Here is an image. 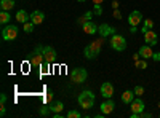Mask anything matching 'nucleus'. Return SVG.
I'll return each mask as SVG.
<instances>
[{"label":"nucleus","instance_id":"obj_1","mask_svg":"<svg viewBox=\"0 0 160 118\" xmlns=\"http://www.w3.org/2000/svg\"><path fill=\"white\" fill-rule=\"evenodd\" d=\"M101 46H102V40H95V42H91L90 45H87L85 50H83L85 58L87 59H96L99 56Z\"/></svg>","mask_w":160,"mask_h":118},{"label":"nucleus","instance_id":"obj_2","mask_svg":"<svg viewBox=\"0 0 160 118\" xmlns=\"http://www.w3.org/2000/svg\"><path fill=\"white\" fill-rule=\"evenodd\" d=\"M45 62V58H43V46H35V50L31 53L29 56V64L32 65V67H40Z\"/></svg>","mask_w":160,"mask_h":118},{"label":"nucleus","instance_id":"obj_3","mask_svg":"<svg viewBox=\"0 0 160 118\" xmlns=\"http://www.w3.org/2000/svg\"><path fill=\"white\" fill-rule=\"evenodd\" d=\"M77 101H78L80 107H83L85 110H88V109L93 107V104H95V94H93L91 91H83L82 94H78Z\"/></svg>","mask_w":160,"mask_h":118},{"label":"nucleus","instance_id":"obj_4","mask_svg":"<svg viewBox=\"0 0 160 118\" xmlns=\"http://www.w3.org/2000/svg\"><path fill=\"white\" fill-rule=\"evenodd\" d=\"M111 48L114 50V51H125V48H127V40H125V37L123 35H120V34H114V35H111Z\"/></svg>","mask_w":160,"mask_h":118},{"label":"nucleus","instance_id":"obj_5","mask_svg":"<svg viewBox=\"0 0 160 118\" xmlns=\"http://www.w3.org/2000/svg\"><path fill=\"white\" fill-rule=\"evenodd\" d=\"M18 32H19V29L16 27L15 24H7L5 27L2 29V38L5 42H11V40H15V38L18 37Z\"/></svg>","mask_w":160,"mask_h":118},{"label":"nucleus","instance_id":"obj_6","mask_svg":"<svg viewBox=\"0 0 160 118\" xmlns=\"http://www.w3.org/2000/svg\"><path fill=\"white\" fill-rule=\"evenodd\" d=\"M87 77H88V72L83 67H77L71 73V78H72L74 83H83V82H87Z\"/></svg>","mask_w":160,"mask_h":118},{"label":"nucleus","instance_id":"obj_7","mask_svg":"<svg viewBox=\"0 0 160 118\" xmlns=\"http://www.w3.org/2000/svg\"><path fill=\"white\" fill-rule=\"evenodd\" d=\"M114 109H115V104H114L112 97L106 99V101L101 104V106H99V110H101V113H104V115H109V113H112V112H114Z\"/></svg>","mask_w":160,"mask_h":118},{"label":"nucleus","instance_id":"obj_8","mask_svg":"<svg viewBox=\"0 0 160 118\" xmlns=\"http://www.w3.org/2000/svg\"><path fill=\"white\" fill-rule=\"evenodd\" d=\"M101 96L106 97V99H109V97L114 96V86H112V83L104 82V83L101 85Z\"/></svg>","mask_w":160,"mask_h":118},{"label":"nucleus","instance_id":"obj_9","mask_svg":"<svg viewBox=\"0 0 160 118\" xmlns=\"http://www.w3.org/2000/svg\"><path fill=\"white\" fill-rule=\"evenodd\" d=\"M43 58L47 62H55L56 61V51L53 46H43Z\"/></svg>","mask_w":160,"mask_h":118},{"label":"nucleus","instance_id":"obj_10","mask_svg":"<svg viewBox=\"0 0 160 118\" xmlns=\"http://www.w3.org/2000/svg\"><path fill=\"white\" fill-rule=\"evenodd\" d=\"M141 21H142V15H141L138 10L131 11L130 15H128V24H130V26H138Z\"/></svg>","mask_w":160,"mask_h":118},{"label":"nucleus","instance_id":"obj_11","mask_svg":"<svg viewBox=\"0 0 160 118\" xmlns=\"http://www.w3.org/2000/svg\"><path fill=\"white\" fill-rule=\"evenodd\" d=\"M98 32H99V35L104 38V37H109V35H114L115 34V29L114 27H111V26L109 24H101L99 26V27H98Z\"/></svg>","mask_w":160,"mask_h":118},{"label":"nucleus","instance_id":"obj_12","mask_svg":"<svg viewBox=\"0 0 160 118\" xmlns=\"http://www.w3.org/2000/svg\"><path fill=\"white\" fill-rule=\"evenodd\" d=\"M144 109H146V106H144V102H142V99H141V97L133 99V102H131V112H135V113H141V112H144Z\"/></svg>","mask_w":160,"mask_h":118},{"label":"nucleus","instance_id":"obj_13","mask_svg":"<svg viewBox=\"0 0 160 118\" xmlns=\"http://www.w3.org/2000/svg\"><path fill=\"white\" fill-rule=\"evenodd\" d=\"M144 42L148 45H151V46H155L157 45V34L152 29L148 31V32H144Z\"/></svg>","mask_w":160,"mask_h":118},{"label":"nucleus","instance_id":"obj_14","mask_svg":"<svg viewBox=\"0 0 160 118\" xmlns=\"http://www.w3.org/2000/svg\"><path fill=\"white\" fill-rule=\"evenodd\" d=\"M152 54H154V51H152V46H151V45H142V46L139 48V56H141L142 59H151Z\"/></svg>","mask_w":160,"mask_h":118},{"label":"nucleus","instance_id":"obj_15","mask_svg":"<svg viewBox=\"0 0 160 118\" xmlns=\"http://www.w3.org/2000/svg\"><path fill=\"white\" fill-rule=\"evenodd\" d=\"M82 29H83V32H85V34L93 35V34H96V32H98V24L91 22V21H87V22L82 26Z\"/></svg>","mask_w":160,"mask_h":118},{"label":"nucleus","instance_id":"obj_16","mask_svg":"<svg viewBox=\"0 0 160 118\" xmlns=\"http://www.w3.org/2000/svg\"><path fill=\"white\" fill-rule=\"evenodd\" d=\"M45 19V15H43V11H40V10H35L34 13H31V21L37 26V24H42Z\"/></svg>","mask_w":160,"mask_h":118},{"label":"nucleus","instance_id":"obj_17","mask_svg":"<svg viewBox=\"0 0 160 118\" xmlns=\"http://www.w3.org/2000/svg\"><path fill=\"white\" fill-rule=\"evenodd\" d=\"M31 19V15L26 10H19L18 13H16V21L18 22H21V24H24V22H28Z\"/></svg>","mask_w":160,"mask_h":118},{"label":"nucleus","instance_id":"obj_18","mask_svg":"<svg viewBox=\"0 0 160 118\" xmlns=\"http://www.w3.org/2000/svg\"><path fill=\"white\" fill-rule=\"evenodd\" d=\"M133 99H135V91H131V89L123 91V94H122V102L123 104H131Z\"/></svg>","mask_w":160,"mask_h":118},{"label":"nucleus","instance_id":"obj_19","mask_svg":"<svg viewBox=\"0 0 160 118\" xmlns=\"http://www.w3.org/2000/svg\"><path fill=\"white\" fill-rule=\"evenodd\" d=\"M0 8L3 11H11L15 8V0H0Z\"/></svg>","mask_w":160,"mask_h":118},{"label":"nucleus","instance_id":"obj_20","mask_svg":"<svg viewBox=\"0 0 160 118\" xmlns=\"http://www.w3.org/2000/svg\"><path fill=\"white\" fill-rule=\"evenodd\" d=\"M50 109H51V112H53V113H58V112H62V109H64V104H62L61 101H56V102H51V104H50Z\"/></svg>","mask_w":160,"mask_h":118},{"label":"nucleus","instance_id":"obj_21","mask_svg":"<svg viewBox=\"0 0 160 118\" xmlns=\"http://www.w3.org/2000/svg\"><path fill=\"white\" fill-rule=\"evenodd\" d=\"M10 19H11L10 11H3L2 10V13H0V22H2L3 26H7V24H10Z\"/></svg>","mask_w":160,"mask_h":118},{"label":"nucleus","instance_id":"obj_22","mask_svg":"<svg viewBox=\"0 0 160 118\" xmlns=\"http://www.w3.org/2000/svg\"><path fill=\"white\" fill-rule=\"evenodd\" d=\"M154 27V21L152 19H144V26H142V29H141V32L144 34V32H148V31H151Z\"/></svg>","mask_w":160,"mask_h":118},{"label":"nucleus","instance_id":"obj_23","mask_svg":"<svg viewBox=\"0 0 160 118\" xmlns=\"http://www.w3.org/2000/svg\"><path fill=\"white\" fill-rule=\"evenodd\" d=\"M34 27H35V24H34L32 21H28V22H24V24H22V31H24V32H28V34H31V32L34 31Z\"/></svg>","mask_w":160,"mask_h":118},{"label":"nucleus","instance_id":"obj_24","mask_svg":"<svg viewBox=\"0 0 160 118\" xmlns=\"http://www.w3.org/2000/svg\"><path fill=\"white\" fill-rule=\"evenodd\" d=\"M50 112H51L50 106H43V107H40L38 115H40V116H48V115H50Z\"/></svg>","mask_w":160,"mask_h":118},{"label":"nucleus","instance_id":"obj_25","mask_svg":"<svg viewBox=\"0 0 160 118\" xmlns=\"http://www.w3.org/2000/svg\"><path fill=\"white\" fill-rule=\"evenodd\" d=\"M91 15H93L91 11H87L85 15H83L82 18H80V19H78V22H80V24H85L87 21H90V19H91Z\"/></svg>","mask_w":160,"mask_h":118},{"label":"nucleus","instance_id":"obj_26","mask_svg":"<svg viewBox=\"0 0 160 118\" xmlns=\"http://www.w3.org/2000/svg\"><path fill=\"white\" fill-rule=\"evenodd\" d=\"M133 91H135V96L141 97V96L144 94V86H141V85H136V86H135V89H133Z\"/></svg>","mask_w":160,"mask_h":118},{"label":"nucleus","instance_id":"obj_27","mask_svg":"<svg viewBox=\"0 0 160 118\" xmlns=\"http://www.w3.org/2000/svg\"><path fill=\"white\" fill-rule=\"evenodd\" d=\"M135 65H136V69H148V62L142 61V59L135 61Z\"/></svg>","mask_w":160,"mask_h":118},{"label":"nucleus","instance_id":"obj_28","mask_svg":"<svg viewBox=\"0 0 160 118\" xmlns=\"http://www.w3.org/2000/svg\"><path fill=\"white\" fill-rule=\"evenodd\" d=\"M66 116H68V118H80L82 115H80V112H77V110H69Z\"/></svg>","mask_w":160,"mask_h":118},{"label":"nucleus","instance_id":"obj_29","mask_svg":"<svg viewBox=\"0 0 160 118\" xmlns=\"http://www.w3.org/2000/svg\"><path fill=\"white\" fill-rule=\"evenodd\" d=\"M40 67H42V75H45V73H48V70H50V62H43L42 65H40Z\"/></svg>","mask_w":160,"mask_h":118},{"label":"nucleus","instance_id":"obj_30","mask_svg":"<svg viewBox=\"0 0 160 118\" xmlns=\"http://www.w3.org/2000/svg\"><path fill=\"white\" fill-rule=\"evenodd\" d=\"M95 15H96V16H101V15H102V8H101V5H95Z\"/></svg>","mask_w":160,"mask_h":118},{"label":"nucleus","instance_id":"obj_31","mask_svg":"<svg viewBox=\"0 0 160 118\" xmlns=\"http://www.w3.org/2000/svg\"><path fill=\"white\" fill-rule=\"evenodd\" d=\"M151 116H152L151 112H141L139 113V118H151Z\"/></svg>","mask_w":160,"mask_h":118},{"label":"nucleus","instance_id":"obj_32","mask_svg":"<svg viewBox=\"0 0 160 118\" xmlns=\"http://www.w3.org/2000/svg\"><path fill=\"white\" fill-rule=\"evenodd\" d=\"M7 104V94H0V106H5Z\"/></svg>","mask_w":160,"mask_h":118},{"label":"nucleus","instance_id":"obj_33","mask_svg":"<svg viewBox=\"0 0 160 118\" xmlns=\"http://www.w3.org/2000/svg\"><path fill=\"white\" fill-rule=\"evenodd\" d=\"M53 99V93H51V91H48V93L45 94V102H50Z\"/></svg>","mask_w":160,"mask_h":118},{"label":"nucleus","instance_id":"obj_34","mask_svg":"<svg viewBox=\"0 0 160 118\" xmlns=\"http://www.w3.org/2000/svg\"><path fill=\"white\" fill-rule=\"evenodd\" d=\"M5 113H7V107L5 106H0V116H5Z\"/></svg>","mask_w":160,"mask_h":118},{"label":"nucleus","instance_id":"obj_35","mask_svg":"<svg viewBox=\"0 0 160 118\" xmlns=\"http://www.w3.org/2000/svg\"><path fill=\"white\" fill-rule=\"evenodd\" d=\"M152 59H154L155 62H158V61H160V53H158V51H157V53H154V54H152Z\"/></svg>","mask_w":160,"mask_h":118},{"label":"nucleus","instance_id":"obj_36","mask_svg":"<svg viewBox=\"0 0 160 118\" xmlns=\"http://www.w3.org/2000/svg\"><path fill=\"white\" fill-rule=\"evenodd\" d=\"M130 32L131 34H136L138 32V26H130Z\"/></svg>","mask_w":160,"mask_h":118},{"label":"nucleus","instance_id":"obj_37","mask_svg":"<svg viewBox=\"0 0 160 118\" xmlns=\"http://www.w3.org/2000/svg\"><path fill=\"white\" fill-rule=\"evenodd\" d=\"M114 16H115L117 19H120V18H122V15H120V11H117V10L114 11Z\"/></svg>","mask_w":160,"mask_h":118},{"label":"nucleus","instance_id":"obj_38","mask_svg":"<svg viewBox=\"0 0 160 118\" xmlns=\"http://www.w3.org/2000/svg\"><path fill=\"white\" fill-rule=\"evenodd\" d=\"M104 0H93V5H101Z\"/></svg>","mask_w":160,"mask_h":118},{"label":"nucleus","instance_id":"obj_39","mask_svg":"<svg viewBox=\"0 0 160 118\" xmlns=\"http://www.w3.org/2000/svg\"><path fill=\"white\" fill-rule=\"evenodd\" d=\"M141 56H139V53H136V54H133V59H135V61H138Z\"/></svg>","mask_w":160,"mask_h":118},{"label":"nucleus","instance_id":"obj_40","mask_svg":"<svg viewBox=\"0 0 160 118\" xmlns=\"http://www.w3.org/2000/svg\"><path fill=\"white\" fill-rule=\"evenodd\" d=\"M77 2H87V0H77Z\"/></svg>","mask_w":160,"mask_h":118},{"label":"nucleus","instance_id":"obj_41","mask_svg":"<svg viewBox=\"0 0 160 118\" xmlns=\"http://www.w3.org/2000/svg\"><path fill=\"white\" fill-rule=\"evenodd\" d=\"M158 107H160V102H158Z\"/></svg>","mask_w":160,"mask_h":118},{"label":"nucleus","instance_id":"obj_42","mask_svg":"<svg viewBox=\"0 0 160 118\" xmlns=\"http://www.w3.org/2000/svg\"><path fill=\"white\" fill-rule=\"evenodd\" d=\"M158 116H160V115H158Z\"/></svg>","mask_w":160,"mask_h":118}]
</instances>
